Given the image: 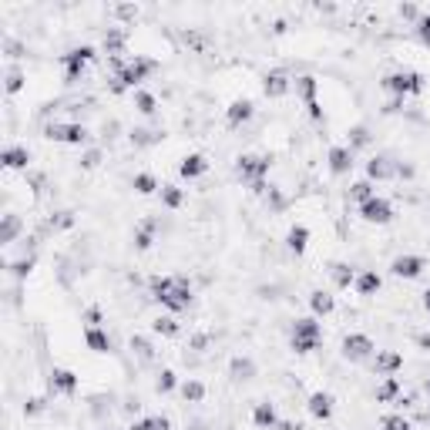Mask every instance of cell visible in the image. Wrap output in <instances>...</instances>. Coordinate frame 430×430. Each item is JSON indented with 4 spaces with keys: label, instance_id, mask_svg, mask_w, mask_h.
<instances>
[{
    "label": "cell",
    "instance_id": "6da1fadb",
    "mask_svg": "<svg viewBox=\"0 0 430 430\" xmlns=\"http://www.w3.org/2000/svg\"><path fill=\"white\" fill-rule=\"evenodd\" d=\"M148 289H152V296L165 306L168 313H185V309L192 306V300H195L188 276H155L152 282H148Z\"/></svg>",
    "mask_w": 430,
    "mask_h": 430
},
{
    "label": "cell",
    "instance_id": "7a4b0ae2",
    "mask_svg": "<svg viewBox=\"0 0 430 430\" xmlns=\"http://www.w3.org/2000/svg\"><path fill=\"white\" fill-rule=\"evenodd\" d=\"M155 68H158V64H155L152 57H141V54H135L125 68L115 75V81H111V91H115V95L138 91V84H141V81H145L148 75H155Z\"/></svg>",
    "mask_w": 430,
    "mask_h": 430
},
{
    "label": "cell",
    "instance_id": "3957f363",
    "mask_svg": "<svg viewBox=\"0 0 430 430\" xmlns=\"http://www.w3.org/2000/svg\"><path fill=\"white\" fill-rule=\"evenodd\" d=\"M383 84V91L387 95H393V98H417V95H424V75L420 71H390V75L380 81Z\"/></svg>",
    "mask_w": 430,
    "mask_h": 430
},
{
    "label": "cell",
    "instance_id": "277c9868",
    "mask_svg": "<svg viewBox=\"0 0 430 430\" xmlns=\"http://www.w3.org/2000/svg\"><path fill=\"white\" fill-rule=\"evenodd\" d=\"M340 353H343V360H350V363H367V360L377 356V343L367 333H346L343 343H340Z\"/></svg>",
    "mask_w": 430,
    "mask_h": 430
},
{
    "label": "cell",
    "instance_id": "5b68a950",
    "mask_svg": "<svg viewBox=\"0 0 430 430\" xmlns=\"http://www.w3.org/2000/svg\"><path fill=\"white\" fill-rule=\"evenodd\" d=\"M91 61H98V51H95L91 44H81V48L64 54V57H61V64H64V84H77L81 75H84V68H88Z\"/></svg>",
    "mask_w": 430,
    "mask_h": 430
},
{
    "label": "cell",
    "instance_id": "8992f818",
    "mask_svg": "<svg viewBox=\"0 0 430 430\" xmlns=\"http://www.w3.org/2000/svg\"><path fill=\"white\" fill-rule=\"evenodd\" d=\"M269 168H273V162L266 158V155H239L235 158V175L242 178V182H249V185H255V182H266V175H269Z\"/></svg>",
    "mask_w": 430,
    "mask_h": 430
},
{
    "label": "cell",
    "instance_id": "52a82bcc",
    "mask_svg": "<svg viewBox=\"0 0 430 430\" xmlns=\"http://www.w3.org/2000/svg\"><path fill=\"white\" fill-rule=\"evenodd\" d=\"M360 219H363V222H370V226H390V222L397 219V212H393V202H390V199L373 195L370 202L360 205Z\"/></svg>",
    "mask_w": 430,
    "mask_h": 430
},
{
    "label": "cell",
    "instance_id": "ba28073f",
    "mask_svg": "<svg viewBox=\"0 0 430 430\" xmlns=\"http://www.w3.org/2000/svg\"><path fill=\"white\" fill-rule=\"evenodd\" d=\"M293 88H296V95L303 98L306 111H309V118L316 121V125H323V108H320V101H316V91H320V81L313 75H303L293 81Z\"/></svg>",
    "mask_w": 430,
    "mask_h": 430
},
{
    "label": "cell",
    "instance_id": "9c48e42d",
    "mask_svg": "<svg viewBox=\"0 0 430 430\" xmlns=\"http://www.w3.org/2000/svg\"><path fill=\"white\" fill-rule=\"evenodd\" d=\"M44 135L51 141H61V145H84L88 141V128L77 125V121H54V125L44 128Z\"/></svg>",
    "mask_w": 430,
    "mask_h": 430
},
{
    "label": "cell",
    "instance_id": "30bf717a",
    "mask_svg": "<svg viewBox=\"0 0 430 430\" xmlns=\"http://www.w3.org/2000/svg\"><path fill=\"white\" fill-rule=\"evenodd\" d=\"M424 269H427V259L417 253H404L390 262V276L393 279H420Z\"/></svg>",
    "mask_w": 430,
    "mask_h": 430
},
{
    "label": "cell",
    "instance_id": "8fae6325",
    "mask_svg": "<svg viewBox=\"0 0 430 430\" xmlns=\"http://www.w3.org/2000/svg\"><path fill=\"white\" fill-rule=\"evenodd\" d=\"M326 162H329V172L336 178H343V175H350L353 172V165H356V152H350L346 145H333L326 155Z\"/></svg>",
    "mask_w": 430,
    "mask_h": 430
},
{
    "label": "cell",
    "instance_id": "7c38bea8",
    "mask_svg": "<svg viewBox=\"0 0 430 430\" xmlns=\"http://www.w3.org/2000/svg\"><path fill=\"white\" fill-rule=\"evenodd\" d=\"M306 410H309V417H313V420H329V417H333V410H336V397H333L329 390H316V393H309Z\"/></svg>",
    "mask_w": 430,
    "mask_h": 430
},
{
    "label": "cell",
    "instance_id": "4fadbf2b",
    "mask_svg": "<svg viewBox=\"0 0 430 430\" xmlns=\"http://www.w3.org/2000/svg\"><path fill=\"white\" fill-rule=\"evenodd\" d=\"M404 370V353H397V350H377L373 356V373L377 377H397Z\"/></svg>",
    "mask_w": 430,
    "mask_h": 430
},
{
    "label": "cell",
    "instance_id": "5bb4252c",
    "mask_svg": "<svg viewBox=\"0 0 430 430\" xmlns=\"http://www.w3.org/2000/svg\"><path fill=\"white\" fill-rule=\"evenodd\" d=\"M255 118V104L253 98H235V101L226 108V121L232 128H242V125H249Z\"/></svg>",
    "mask_w": 430,
    "mask_h": 430
},
{
    "label": "cell",
    "instance_id": "9a60e30c",
    "mask_svg": "<svg viewBox=\"0 0 430 430\" xmlns=\"http://www.w3.org/2000/svg\"><path fill=\"white\" fill-rule=\"evenodd\" d=\"M51 390L61 397H75L77 393V373L68 367H54L51 370Z\"/></svg>",
    "mask_w": 430,
    "mask_h": 430
},
{
    "label": "cell",
    "instance_id": "2e32d148",
    "mask_svg": "<svg viewBox=\"0 0 430 430\" xmlns=\"http://www.w3.org/2000/svg\"><path fill=\"white\" fill-rule=\"evenodd\" d=\"M293 91V81L286 71H269V75L262 77V95L266 98H286Z\"/></svg>",
    "mask_w": 430,
    "mask_h": 430
},
{
    "label": "cell",
    "instance_id": "e0dca14e",
    "mask_svg": "<svg viewBox=\"0 0 430 430\" xmlns=\"http://www.w3.org/2000/svg\"><path fill=\"white\" fill-rule=\"evenodd\" d=\"M208 172V158L202 152H192L185 155L182 162H178V178H185V182H192V178H202Z\"/></svg>",
    "mask_w": 430,
    "mask_h": 430
},
{
    "label": "cell",
    "instance_id": "ac0fdd59",
    "mask_svg": "<svg viewBox=\"0 0 430 430\" xmlns=\"http://www.w3.org/2000/svg\"><path fill=\"white\" fill-rule=\"evenodd\" d=\"M0 165H3L7 172H24L27 165H30V148H24V145H10V148H3Z\"/></svg>",
    "mask_w": 430,
    "mask_h": 430
},
{
    "label": "cell",
    "instance_id": "d6986e66",
    "mask_svg": "<svg viewBox=\"0 0 430 430\" xmlns=\"http://www.w3.org/2000/svg\"><path fill=\"white\" fill-rule=\"evenodd\" d=\"M380 286H383V276H380L377 269H363V273H356V296H377Z\"/></svg>",
    "mask_w": 430,
    "mask_h": 430
},
{
    "label": "cell",
    "instance_id": "ffe728a7",
    "mask_svg": "<svg viewBox=\"0 0 430 430\" xmlns=\"http://www.w3.org/2000/svg\"><path fill=\"white\" fill-rule=\"evenodd\" d=\"M393 175H397V168H393V162L387 155H377V158L367 162V178L370 182H387V178H393Z\"/></svg>",
    "mask_w": 430,
    "mask_h": 430
},
{
    "label": "cell",
    "instance_id": "44dd1931",
    "mask_svg": "<svg viewBox=\"0 0 430 430\" xmlns=\"http://www.w3.org/2000/svg\"><path fill=\"white\" fill-rule=\"evenodd\" d=\"M253 424L259 430H276L279 424V413H276V407L269 404V400H262V404H255L253 407Z\"/></svg>",
    "mask_w": 430,
    "mask_h": 430
},
{
    "label": "cell",
    "instance_id": "7402d4cb",
    "mask_svg": "<svg viewBox=\"0 0 430 430\" xmlns=\"http://www.w3.org/2000/svg\"><path fill=\"white\" fill-rule=\"evenodd\" d=\"M306 246H309V228H306L303 222L289 226V232H286V249H289L293 255H303Z\"/></svg>",
    "mask_w": 430,
    "mask_h": 430
},
{
    "label": "cell",
    "instance_id": "603a6c76",
    "mask_svg": "<svg viewBox=\"0 0 430 430\" xmlns=\"http://www.w3.org/2000/svg\"><path fill=\"white\" fill-rule=\"evenodd\" d=\"M84 343L91 353H111V336L101 326H84Z\"/></svg>",
    "mask_w": 430,
    "mask_h": 430
},
{
    "label": "cell",
    "instance_id": "cb8c5ba5",
    "mask_svg": "<svg viewBox=\"0 0 430 430\" xmlns=\"http://www.w3.org/2000/svg\"><path fill=\"white\" fill-rule=\"evenodd\" d=\"M293 336H300V340H323V326H320L316 316H303V320L293 323Z\"/></svg>",
    "mask_w": 430,
    "mask_h": 430
},
{
    "label": "cell",
    "instance_id": "d4e9b609",
    "mask_svg": "<svg viewBox=\"0 0 430 430\" xmlns=\"http://www.w3.org/2000/svg\"><path fill=\"white\" fill-rule=\"evenodd\" d=\"M309 309H313L316 320H320V316H329V313L336 309V300H333L329 293H323V289H313V293H309Z\"/></svg>",
    "mask_w": 430,
    "mask_h": 430
},
{
    "label": "cell",
    "instance_id": "484cf974",
    "mask_svg": "<svg viewBox=\"0 0 430 430\" xmlns=\"http://www.w3.org/2000/svg\"><path fill=\"white\" fill-rule=\"evenodd\" d=\"M228 377L232 380H253L255 377V360L253 356H232V363H228Z\"/></svg>",
    "mask_w": 430,
    "mask_h": 430
},
{
    "label": "cell",
    "instance_id": "4316f807",
    "mask_svg": "<svg viewBox=\"0 0 430 430\" xmlns=\"http://www.w3.org/2000/svg\"><path fill=\"white\" fill-rule=\"evenodd\" d=\"M404 393H400V377H383V383L377 387V400L380 404H397Z\"/></svg>",
    "mask_w": 430,
    "mask_h": 430
},
{
    "label": "cell",
    "instance_id": "83f0119b",
    "mask_svg": "<svg viewBox=\"0 0 430 430\" xmlns=\"http://www.w3.org/2000/svg\"><path fill=\"white\" fill-rule=\"evenodd\" d=\"M131 188L138 192V195H158L162 192V185H158V178L152 172H138V175L131 178Z\"/></svg>",
    "mask_w": 430,
    "mask_h": 430
},
{
    "label": "cell",
    "instance_id": "f1b7e54d",
    "mask_svg": "<svg viewBox=\"0 0 430 430\" xmlns=\"http://www.w3.org/2000/svg\"><path fill=\"white\" fill-rule=\"evenodd\" d=\"M17 232H21V219H17L14 212H7L3 222H0V246H10V242L17 239Z\"/></svg>",
    "mask_w": 430,
    "mask_h": 430
},
{
    "label": "cell",
    "instance_id": "f546056e",
    "mask_svg": "<svg viewBox=\"0 0 430 430\" xmlns=\"http://www.w3.org/2000/svg\"><path fill=\"white\" fill-rule=\"evenodd\" d=\"M370 145V128L367 125H353L346 131V148L350 152H360V148H367Z\"/></svg>",
    "mask_w": 430,
    "mask_h": 430
},
{
    "label": "cell",
    "instance_id": "4dcf8cb0",
    "mask_svg": "<svg viewBox=\"0 0 430 430\" xmlns=\"http://www.w3.org/2000/svg\"><path fill=\"white\" fill-rule=\"evenodd\" d=\"M152 246H155V222H141V226L135 228V249L148 253Z\"/></svg>",
    "mask_w": 430,
    "mask_h": 430
},
{
    "label": "cell",
    "instance_id": "1f68e13d",
    "mask_svg": "<svg viewBox=\"0 0 430 430\" xmlns=\"http://www.w3.org/2000/svg\"><path fill=\"white\" fill-rule=\"evenodd\" d=\"M125 44H128V34H125V30H108V34H104V51H108V57H118V54H125Z\"/></svg>",
    "mask_w": 430,
    "mask_h": 430
},
{
    "label": "cell",
    "instance_id": "d6a6232c",
    "mask_svg": "<svg viewBox=\"0 0 430 430\" xmlns=\"http://www.w3.org/2000/svg\"><path fill=\"white\" fill-rule=\"evenodd\" d=\"M135 108H138V115H145V118H155V115H158V98L138 88V91H135Z\"/></svg>",
    "mask_w": 430,
    "mask_h": 430
},
{
    "label": "cell",
    "instance_id": "836d02e7",
    "mask_svg": "<svg viewBox=\"0 0 430 430\" xmlns=\"http://www.w3.org/2000/svg\"><path fill=\"white\" fill-rule=\"evenodd\" d=\"M162 138H165L162 131H148V128H135V131H131V145H135V148H152Z\"/></svg>",
    "mask_w": 430,
    "mask_h": 430
},
{
    "label": "cell",
    "instance_id": "e575fe53",
    "mask_svg": "<svg viewBox=\"0 0 430 430\" xmlns=\"http://www.w3.org/2000/svg\"><path fill=\"white\" fill-rule=\"evenodd\" d=\"M158 199H162V205H165V208H182V205H185V192H182L178 185H162Z\"/></svg>",
    "mask_w": 430,
    "mask_h": 430
},
{
    "label": "cell",
    "instance_id": "d590c367",
    "mask_svg": "<svg viewBox=\"0 0 430 430\" xmlns=\"http://www.w3.org/2000/svg\"><path fill=\"white\" fill-rule=\"evenodd\" d=\"M373 195H377V188H373V182H370V178H360V182H353V185H350V199H356L360 205L370 202Z\"/></svg>",
    "mask_w": 430,
    "mask_h": 430
},
{
    "label": "cell",
    "instance_id": "8d00e7d4",
    "mask_svg": "<svg viewBox=\"0 0 430 430\" xmlns=\"http://www.w3.org/2000/svg\"><path fill=\"white\" fill-rule=\"evenodd\" d=\"M333 279H336V286H340V289H350V286L356 282L353 266H346V262H333Z\"/></svg>",
    "mask_w": 430,
    "mask_h": 430
},
{
    "label": "cell",
    "instance_id": "74e56055",
    "mask_svg": "<svg viewBox=\"0 0 430 430\" xmlns=\"http://www.w3.org/2000/svg\"><path fill=\"white\" fill-rule=\"evenodd\" d=\"M182 397H185L188 404H202L205 400V383L202 380H185V383H182Z\"/></svg>",
    "mask_w": 430,
    "mask_h": 430
},
{
    "label": "cell",
    "instance_id": "f35d334b",
    "mask_svg": "<svg viewBox=\"0 0 430 430\" xmlns=\"http://www.w3.org/2000/svg\"><path fill=\"white\" fill-rule=\"evenodd\" d=\"M152 329L158 333V336H168V340H175L178 333H182V326L175 323V316H158L152 323Z\"/></svg>",
    "mask_w": 430,
    "mask_h": 430
},
{
    "label": "cell",
    "instance_id": "ab89813d",
    "mask_svg": "<svg viewBox=\"0 0 430 430\" xmlns=\"http://www.w3.org/2000/svg\"><path fill=\"white\" fill-rule=\"evenodd\" d=\"M24 71H21V68H17V64H10V68H7V84H3V88H7V95H21V91H24Z\"/></svg>",
    "mask_w": 430,
    "mask_h": 430
},
{
    "label": "cell",
    "instance_id": "60d3db41",
    "mask_svg": "<svg viewBox=\"0 0 430 430\" xmlns=\"http://www.w3.org/2000/svg\"><path fill=\"white\" fill-rule=\"evenodd\" d=\"M131 350L138 353V360H141V363H152V360H155L152 343H148L145 336H131Z\"/></svg>",
    "mask_w": 430,
    "mask_h": 430
},
{
    "label": "cell",
    "instance_id": "b9f144b4",
    "mask_svg": "<svg viewBox=\"0 0 430 430\" xmlns=\"http://www.w3.org/2000/svg\"><path fill=\"white\" fill-rule=\"evenodd\" d=\"M380 430H413V424L407 420L404 413H387V417L380 420Z\"/></svg>",
    "mask_w": 430,
    "mask_h": 430
},
{
    "label": "cell",
    "instance_id": "7bdbcfd3",
    "mask_svg": "<svg viewBox=\"0 0 430 430\" xmlns=\"http://www.w3.org/2000/svg\"><path fill=\"white\" fill-rule=\"evenodd\" d=\"M175 387H178V373H175V370H162V373H158V383H155V390H158L162 397H165V393H172Z\"/></svg>",
    "mask_w": 430,
    "mask_h": 430
},
{
    "label": "cell",
    "instance_id": "ee69618b",
    "mask_svg": "<svg viewBox=\"0 0 430 430\" xmlns=\"http://www.w3.org/2000/svg\"><path fill=\"white\" fill-rule=\"evenodd\" d=\"M320 343H323V340H300V336H293V340H289V350L296 356H306V353H313V350H320Z\"/></svg>",
    "mask_w": 430,
    "mask_h": 430
},
{
    "label": "cell",
    "instance_id": "f6af8a7d",
    "mask_svg": "<svg viewBox=\"0 0 430 430\" xmlns=\"http://www.w3.org/2000/svg\"><path fill=\"white\" fill-rule=\"evenodd\" d=\"M413 30H417V41L424 48H430V14H420V21L413 24Z\"/></svg>",
    "mask_w": 430,
    "mask_h": 430
},
{
    "label": "cell",
    "instance_id": "bcb514c9",
    "mask_svg": "<svg viewBox=\"0 0 430 430\" xmlns=\"http://www.w3.org/2000/svg\"><path fill=\"white\" fill-rule=\"evenodd\" d=\"M30 269H34V255H30V259H21V262H14V266H10V273H14L17 279L30 276Z\"/></svg>",
    "mask_w": 430,
    "mask_h": 430
},
{
    "label": "cell",
    "instance_id": "7dc6e473",
    "mask_svg": "<svg viewBox=\"0 0 430 430\" xmlns=\"http://www.w3.org/2000/svg\"><path fill=\"white\" fill-rule=\"evenodd\" d=\"M98 165H101V152L98 148H91V152L81 158V168H98Z\"/></svg>",
    "mask_w": 430,
    "mask_h": 430
},
{
    "label": "cell",
    "instance_id": "c3c4849f",
    "mask_svg": "<svg viewBox=\"0 0 430 430\" xmlns=\"http://www.w3.org/2000/svg\"><path fill=\"white\" fill-rule=\"evenodd\" d=\"M101 309H98V306H91V309H84V323H88V326H101Z\"/></svg>",
    "mask_w": 430,
    "mask_h": 430
},
{
    "label": "cell",
    "instance_id": "681fc988",
    "mask_svg": "<svg viewBox=\"0 0 430 430\" xmlns=\"http://www.w3.org/2000/svg\"><path fill=\"white\" fill-rule=\"evenodd\" d=\"M41 410H44V397H30V400L24 404V413H27V417H34V413H41Z\"/></svg>",
    "mask_w": 430,
    "mask_h": 430
},
{
    "label": "cell",
    "instance_id": "f907efd6",
    "mask_svg": "<svg viewBox=\"0 0 430 430\" xmlns=\"http://www.w3.org/2000/svg\"><path fill=\"white\" fill-rule=\"evenodd\" d=\"M400 17H404V21H413V24H417V21H420V10H417L413 3H400Z\"/></svg>",
    "mask_w": 430,
    "mask_h": 430
},
{
    "label": "cell",
    "instance_id": "816d5d0a",
    "mask_svg": "<svg viewBox=\"0 0 430 430\" xmlns=\"http://www.w3.org/2000/svg\"><path fill=\"white\" fill-rule=\"evenodd\" d=\"M128 430H155V417H138L128 424Z\"/></svg>",
    "mask_w": 430,
    "mask_h": 430
},
{
    "label": "cell",
    "instance_id": "f5cc1de1",
    "mask_svg": "<svg viewBox=\"0 0 430 430\" xmlns=\"http://www.w3.org/2000/svg\"><path fill=\"white\" fill-rule=\"evenodd\" d=\"M397 111H404V98H390L383 104V115H397Z\"/></svg>",
    "mask_w": 430,
    "mask_h": 430
},
{
    "label": "cell",
    "instance_id": "db71d44e",
    "mask_svg": "<svg viewBox=\"0 0 430 430\" xmlns=\"http://www.w3.org/2000/svg\"><path fill=\"white\" fill-rule=\"evenodd\" d=\"M155 430H172V420L168 417H155Z\"/></svg>",
    "mask_w": 430,
    "mask_h": 430
},
{
    "label": "cell",
    "instance_id": "11a10c76",
    "mask_svg": "<svg viewBox=\"0 0 430 430\" xmlns=\"http://www.w3.org/2000/svg\"><path fill=\"white\" fill-rule=\"evenodd\" d=\"M135 14H138V7H118V17H135Z\"/></svg>",
    "mask_w": 430,
    "mask_h": 430
},
{
    "label": "cell",
    "instance_id": "9f6ffc18",
    "mask_svg": "<svg viewBox=\"0 0 430 430\" xmlns=\"http://www.w3.org/2000/svg\"><path fill=\"white\" fill-rule=\"evenodd\" d=\"M276 430H300V427H293V424H276Z\"/></svg>",
    "mask_w": 430,
    "mask_h": 430
},
{
    "label": "cell",
    "instance_id": "6f0895ef",
    "mask_svg": "<svg viewBox=\"0 0 430 430\" xmlns=\"http://www.w3.org/2000/svg\"><path fill=\"white\" fill-rule=\"evenodd\" d=\"M424 309H427V313H430V289H427V293H424Z\"/></svg>",
    "mask_w": 430,
    "mask_h": 430
},
{
    "label": "cell",
    "instance_id": "680465c9",
    "mask_svg": "<svg viewBox=\"0 0 430 430\" xmlns=\"http://www.w3.org/2000/svg\"><path fill=\"white\" fill-rule=\"evenodd\" d=\"M424 393H427V397H430V380H427V383H424Z\"/></svg>",
    "mask_w": 430,
    "mask_h": 430
}]
</instances>
